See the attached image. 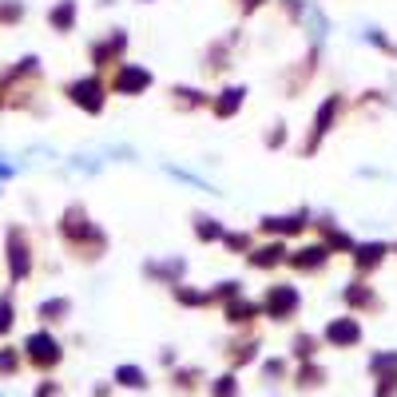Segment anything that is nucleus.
I'll return each mask as SVG.
<instances>
[{
	"instance_id": "39448f33",
	"label": "nucleus",
	"mask_w": 397,
	"mask_h": 397,
	"mask_svg": "<svg viewBox=\"0 0 397 397\" xmlns=\"http://www.w3.org/2000/svg\"><path fill=\"white\" fill-rule=\"evenodd\" d=\"M147 84H151V76H147V72H143V68H124V72H119V76H115V88H119V92H139V88H147Z\"/></svg>"
},
{
	"instance_id": "20e7f679",
	"label": "nucleus",
	"mask_w": 397,
	"mask_h": 397,
	"mask_svg": "<svg viewBox=\"0 0 397 397\" xmlns=\"http://www.w3.org/2000/svg\"><path fill=\"white\" fill-rule=\"evenodd\" d=\"M99 92H104V88H99L95 79H79V84H72V99H76L79 108H88V111H99V104H104Z\"/></svg>"
},
{
	"instance_id": "6ab92c4d",
	"label": "nucleus",
	"mask_w": 397,
	"mask_h": 397,
	"mask_svg": "<svg viewBox=\"0 0 397 397\" xmlns=\"http://www.w3.org/2000/svg\"><path fill=\"white\" fill-rule=\"evenodd\" d=\"M64 310H68V302H64V298L44 302V306H40V318H56V314H64Z\"/></svg>"
},
{
	"instance_id": "ddd939ff",
	"label": "nucleus",
	"mask_w": 397,
	"mask_h": 397,
	"mask_svg": "<svg viewBox=\"0 0 397 397\" xmlns=\"http://www.w3.org/2000/svg\"><path fill=\"white\" fill-rule=\"evenodd\" d=\"M306 215H294V219H267V231H298Z\"/></svg>"
},
{
	"instance_id": "f257e3e1",
	"label": "nucleus",
	"mask_w": 397,
	"mask_h": 397,
	"mask_svg": "<svg viewBox=\"0 0 397 397\" xmlns=\"http://www.w3.org/2000/svg\"><path fill=\"white\" fill-rule=\"evenodd\" d=\"M24 349H28V358L40 365V369H48V365L60 362V342H56L52 333H32L28 342H24Z\"/></svg>"
},
{
	"instance_id": "a211bd4d",
	"label": "nucleus",
	"mask_w": 397,
	"mask_h": 397,
	"mask_svg": "<svg viewBox=\"0 0 397 397\" xmlns=\"http://www.w3.org/2000/svg\"><path fill=\"white\" fill-rule=\"evenodd\" d=\"M298 385H302V389H306V385H322V369H314V365H310V369H302Z\"/></svg>"
},
{
	"instance_id": "0eeeda50",
	"label": "nucleus",
	"mask_w": 397,
	"mask_h": 397,
	"mask_svg": "<svg viewBox=\"0 0 397 397\" xmlns=\"http://www.w3.org/2000/svg\"><path fill=\"white\" fill-rule=\"evenodd\" d=\"M369 374H374V378H394L397 354H374V358H369Z\"/></svg>"
},
{
	"instance_id": "dca6fc26",
	"label": "nucleus",
	"mask_w": 397,
	"mask_h": 397,
	"mask_svg": "<svg viewBox=\"0 0 397 397\" xmlns=\"http://www.w3.org/2000/svg\"><path fill=\"white\" fill-rule=\"evenodd\" d=\"M333 111H338V99H326V108L318 111V135H322V131H326V127H330V119H333Z\"/></svg>"
},
{
	"instance_id": "4be33fe9",
	"label": "nucleus",
	"mask_w": 397,
	"mask_h": 397,
	"mask_svg": "<svg viewBox=\"0 0 397 397\" xmlns=\"http://www.w3.org/2000/svg\"><path fill=\"white\" fill-rule=\"evenodd\" d=\"M294 354H298V358H314V338H298V342H294Z\"/></svg>"
},
{
	"instance_id": "f03ea898",
	"label": "nucleus",
	"mask_w": 397,
	"mask_h": 397,
	"mask_svg": "<svg viewBox=\"0 0 397 397\" xmlns=\"http://www.w3.org/2000/svg\"><path fill=\"white\" fill-rule=\"evenodd\" d=\"M358 338H362V326L354 322V318H338V322H330L326 326V342L338 349H346V346H358Z\"/></svg>"
},
{
	"instance_id": "6e6552de",
	"label": "nucleus",
	"mask_w": 397,
	"mask_h": 397,
	"mask_svg": "<svg viewBox=\"0 0 397 397\" xmlns=\"http://www.w3.org/2000/svg\"><path fill=\"white\" fill-rule=\"evenodd\" d=\"M12 274L20 278V274H28V251H24V242L12 235Z\"/></svg>"
},
{
	"instance_id": "9d476101",
	"label": "nucleus",
	"mask_w": 397,
	"mask_h": 397,
	"mask_svg": "<svg viewBox=\"0 0 397 397\" xmlns=\"http://www.w3.org/2000/svg\"><path fill=\"white\" fill-rule=\"evenodd\" d=\"M238 104H242V88H231V92H222V99L215 104V111H219V115H231Z\"/></svg>"
},
{
	"instance_id": "b1692460",
	"label": "nucleus",
	"mask_w": 397,
	"mask_h": 397,
	"mask_svg": "<svg viewBox=\"0 0 397 397\" xmlns=\"http://www.w3.org/2000/svg\"><path fill=\"white\" fill-rule=\"evenodd\" d=\"M282 369H286L282 362H267L262 365V378H282Z\"/></svg>"
},
{
	"instance_id": "423d86ee",
	"label": "nucleus",
	"mask_w": 397,
	"mask_h": 397,
	"mask_svg": "<svg viewBox=\"0 0 397 397\" xmlns=\"http://www.w3.org/2000/svg\"><path fill=\"white\" fill-rule=\"evenodd\" d=\"M115 385H124V389H143V385H147V374H143L139 365H119V369H115Z\"/></svg>"
},
{
	"instance_id": "412c9836",
	"label": "nucleus",
	"mask_w": 397,
	"mask_h": 397,
	"mask_svg": "<svg viewBox=\"0 0 397 397\" xmlns=\"http://www.w3.org/2000/svg\"><path fill=\"white\" fill-rule=\"evenodd\" d=\"M8 326H12V302L0 298V333L8 330Z\"/></svg>"
},
{
	"instance_id": "1a4fd4ad",
	"label": "nucleus",
	"mask_w": 397,
	"mask_h": 397,
	"mask_svg": "<svg viewBox=\"0 0 397 397\" xmlns=\"http://www.w3.org/2000/svg\"><path fill=\"white\" fill-rule=\"evenodd\" d=\"M294 262H298L302 270H306V267H322V262H326V246H310V251H298V258H294Z\"/></svg>"
},
{
	"instance_id": "aec40b11",
	"label": "nucleus",
	"mask_w": 397,
	"mask_h": 397,
	"mask_svg": "<svg viewBox=\"0 0 397 397\" xmlns=\"http://www.w3.org/2000/svg\"><path fill=\"white\" fill-rule=\"evenodd\" d=\"M16 365H20V358H16L12 349H4L0 354V374H16Z\"/></svg>"
},
{
	"instance_id": "a878e982",
	"label": "nucleus",
	"mask_w": 397,
	"mask_h": 397,
	"mask_svg": "<svg viewBox=\"0 0 397 397\" xmlns=\"http://www.w3.org/2000/svg\"><path fill=\"white\" fill-rule=\"evenodd\" d=\"M36 397H56V385H52V381H44V385L36 389Z\"/></svg>"
},
{
	"instance_id": "f8f14e48",
	"label": "nucleus",
	"mask_w": 397,
	"mask_h": 397,
	"mask_svg": "<svg viewBox=\"0 0 397 397\" xmlns=\"http://www.w3.org/2000/svg\"><path fill=\"white\" fill-rule=\"evenodd\" d=\"M72 16H76V8H72V0H64L60 8L52 12V24H56V28H68V24H72Z\"/></svg>"
},
{
	"instance_id": "393cba45",
	"label": "nucleus",
	"mask_w": 397,
	"mask_h": 397,
	"mask_svg": "<svg viewBox=\"0 0 397 397\" xmlns=\"http://www.w3.org/2000/svg\"><path fill=\"white\" fill-rule=\"evenodd\" d=\"M346 298L354 302V306H365V302H369V290H346Z\"/></svg>"
},
{
	"instance_id": "4468645a",
	"label": "nucleus",
	"mask_w": 397,
	"mask_h": 397,
	"mask_svg": "<svg viewBox=\"0 0 397 397\" xmlns=\"http://www.w3.org/2000/svg\"><path fill=\"white\" fill-rule=\"evenodd\" d=\"M381 254H385V246H381V242H374V246H362V251H358V262H362V267H374Z\"/></svg>"
},
{
	"instance_id": "9b49d317",
	"label": "nucleus",
	"mask_w": 397,
	"mask_h": 397,
	"mask_svg": "<svg viewBox=\"0 0 397 397\" xmlns=\"http://www.w3.org/2000/svg\"><path fill=\"white\" fill-rule=\"evenodd\" d=\"M238 394V381L226 374V378H219L215 385H211V397H235Z\"/></svg>"
},
{
	"instance_id": "7ed1b4c3",
	"label": "nucleus",
	"mask_w": 397,
	"mask_h": 397,
	"mask_svg": "<svg viewBox=\"0 0 397 397\" xmlns=\"http://www.w3.org/2000/svg\"><path fill=\"white\" fill-rule=\"evenodd\" d=\"M298 310V290H290V286H274L267 294V314L270 318H290Z\"/></svg>"
},
{
	"instance_id": "2eb2a0df",
	"label": "nucleus",
	"mask_w": 397,
	"mask_h": 397,
	"mask_svg": "<svg viewBox=\"0 0 397 397\" xmlns=\"http://www.w3.org/2000/svg\"><path fill=\"white\" fill-rule=\"evenodd\" d=\"M226 314H231V322H251L254 306H251V302H231V310H226Z\"/></svg>"
},
{
	"instance_id": "f3484780",
	"label": "nucleus",
	"mask_w": 397,
	"mask_h": 397,
	"mask_svg": "<svg viewBox=\"0 0 397 397\" xmlns=\"http://www.w3.org/2000/svg\"><path fill=\"white\" fill-rule=\"evenodd\" d=\"M278 258H282V246L274 242V246H267V251H258V258H254V262H258V267H267V262H278Z\"/></svg>"
},
{
	"instance_id": "5701e85b",
	"label": "nucleus",
	"mask_w": 397,
	"mask_h": 397,
	"mask_svg": "<svg viewBox=\"0 0 397 397\" xmlns=\"http://www.w3.org/2000/svg\"><path fill=\"white\" fill-rule=\"evenodd\" d=\"M199 235H203V238H219V235H222V226H219V222H206V219H203Z\"/></svg>"
}]
</instances>
